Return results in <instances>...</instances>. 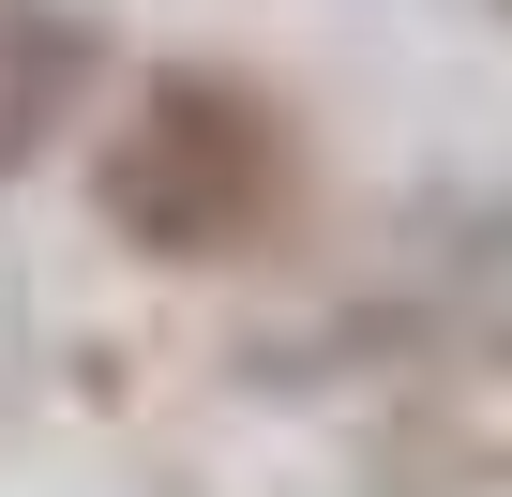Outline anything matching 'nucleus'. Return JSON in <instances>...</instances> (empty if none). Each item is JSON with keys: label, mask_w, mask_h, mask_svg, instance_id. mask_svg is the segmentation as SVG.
Wrapping results in <instances>:
<instances>
[{"label": "nucleus", "mask_w": 512, "mask_h": 497, "mask_svg": "<svg viewBox=\"0 0 512 497\" xmlns=\"http://www.w3.org/2000/svg\"><path fill=\"white\" fill-rule=\"evenodd\" d=\"M91 16H61V0H0V181H16L76 106H91Z\"/></svg>", "instance_id": "nucleus-2"}, {"label": "nucleus", "mask_w": 512, "mask_h": 497, "mask_svg": "<svg viewBox=\"0 0 512 497\" xmlns=\"http://www.w3.org/2000/svg\"><path fill=\"white\" fill-rule=\"evenodd\" d=\"M91 211H106V241L181 257V272L256 257V241L302 211V136H287V106L256 91V76L166 61V76L106 121V151H91Z\"/></svg>", "instance_id": "nucleus-1"}]
</instances>
